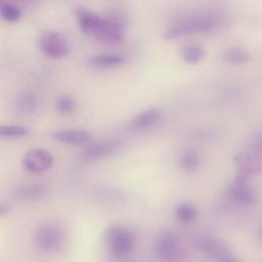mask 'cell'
Here are the masks:
<instances>
[{"label": "cell", "instance_id": "obj_1", "mask_svg": "<svg viewBox=\"0 0 262 262\" xmlns=\"http://www.w3.org/2000/svg\"><path fill=\"white\" fill-rule=\"evenodd\" d=\"M227 23L226 17L218 12H204L180 18L165 32V38L175 40L193 34L211 33L221 29Z\"/></svg>", "mask_w": 262, "mask_h": 262}, {"label": "cell", "instance_id": "obj_2", "mask_svg": "<svg viewBox=\"0 0 262 262\" xmlns=\"http://www.w3.org/2000/svg\"><path fill=\"white\" fill-rule=\"evenodd\" d=\"M105 243L111 257L115 260L123 261L129 258L134 252L136 237L129 227L114 224L105 231Z\"/></svg>", "mask_w": 262, "mask_h": 262}, {"label": "cell", "instance_id": "obj_3", "mask_svg": "<svg viewBox=\"0 0 262 262\" xmlns=\"http://www.w3.org/2000/svg\"><path fill=\"white\" fill-rule=\"evenodd\" d=\"M64 242V231L55 222L41 224L35 231L34 243L36 248L43 254L56 252Z\"/></svg>", "mask_w": 262, "mask_h": 262}, {"label": "cell", "instance_id": "obj_4", "mask_svg": "<svg viewBox=\"0 0 262 262\" xmlns=\"http://www.w3.org/2000/svg\"><path fill=\"white\" fill-rule=\"evenodd\" d=\"M76 15L79 27L84 34L104 42L108 29V23L105 16H99L85 8H78Z\"/></svg>", "mask_w": 262, "mask_h": 262}, {"label": "cell", "instance_id": "obj_5", "mask_svg": "<svg viewBox=\"0 0 262 262\" xmlns=\"http://www.w3.org/2000/svg\"><path fill=\"white\" fill-rule=\"evenodd\" d=\"M21 164L26 171L39 174L52 167L53 157L44 148H32L25 154Z\"/></svg>", "mask_w": 262, "mask_h": 262}, {"label": "cell", "instance_id": "obj_6", "mask_svg": "<svg viewBox=\"0 0 262 262\" xmlns=\"http://www.w3.org/2000/svg\"><path fill=\"white\" fill-rule=\"evenodd\" d=\"M39 47L46 56L51 58H61L69 51L66 38L56 32L44 33L39 39Z\"/></svg>", "mask_w": 262, "mask_h": 262}, {"label": "cell", "instance_id": "obj_7", "mask_svg": "<svg viewBox=\"0 0 262 262\" xmlns=\"http://www.w3.org/2000/svg\"><path fill=\"white\" fill-rule=\"evenodd\" d=\"M195 246L206 256L215 260L222 261L223 259L231 255L228 244L217 237L208 236V235L199 236L195 239Z\"/></svg>", "mask_w": 262, "mask_h": 262}, {"label": "cell", "instance_id": "obj_8", "mask_svg": "<svg viewBox=\"0 0 262 262\" xmlns=\"http://www.w3.org/2000/svg\"><path fill=\"white\" fill-rule=\"evenodd\" d=\"M119 149V144L114 140H102L88 144L82 150L81 157L87 162L99 161L115 155Z\"/></svg>", "mask_w": 262, "mask_h": 262}, {"label": "cell", "instance_id": "obj_9", "mask_svg": "<svg viewBox=\"0 0 262 262\" xmlns=\"http://www.w3.org/2000/svg\"><path fill=\"white\" fill-rule=\"evenodd\" d=\"M156 252L163 262H174L178 254L176 235L170 231L162 232L156 241Z\"/></svg>", "mask_w": 262, "mask_h": 262}, {"label": "cell", "instance_id": "obj_10", "mask_svg": "<svg viewBox=\"0 0 262 262\" xmlns=\"http://www.w3.org/2000/svg\"><path fill=\"white\" fill-rule=\"evenodd\" d=\"M231 200L241 205H253L257 201L256 192L248 184L245 176L237 177L228 187Z\"/></svg>", "mask_w": 262, "mask_h": 262}, {"label": "cell", "instance_id": "obj_11", "mask_svg": "<svg viewBox=\"0 0 262 262\" xmlns=\"http://www.w3.org/2000/svg\"><path fill=\"white\" fill-rule=\"evenodd\" d=\"M52 136L59 142L69 143V144H78V143H87L91 139V134L84 130H75V129H64L55 131Z\"/></svg>", "mask_w": 262, "mask_h": 262}, {"label": "cell", "instance_id": "obj_12", "mask_svg": "<svg viewBox=\"0 0 262 262\" xmlns=\"http://www.w3.org/2000/svg\"><path fill=\"white\" fill-rule=\"evenodd\" d=\"M162 118V113L158 108H148L138 114L131 122V127L135 130H144L155 126Z\"/></svg>", "mask_w": 262, "mask_h": 262}, {"label": "cell", "instance_id": "obj_13", "mask_svg": "<svg viewBox=\"0 0 262 262\" xmlns=\"http://www.w3.org/2000/svg\"><path fill=\"white\" fill-rule=\"evenodd\" d=\"M47 193V187L42 183H29L17 188L15 195L21 200H39Z\"/></svg>", "mask_w": 262, "mask_h": 262}, {"label": "cell", "instance_id": "obj_14", "mask_svg": "<svg viewBox=\"0 0 262 262\" xmlns=\"http://www.w3.org/2000/svg\"><path fill=\"white\" fill-rule=\"evenodd\" d=\"M205 54L206 52L204 47L195 43L186 44L180 49V56L182 60L185 61L186 63H191V64L198 63L204 59Z\"/></svg>", "mask_w": 262, "mask_h": 262}, {"label": "cell", "instance_id": "obj_15", "mask_svg": "<svg viewBox=\"0 0 262 262\" xmlns=\"http://www.w3.org/2000/svg\"><path fill=\"white\" fill-rule=\"evenodd\" d=\"M224 60L230 64L242 66L249 62L251 55L247 49L241 46H231L223 54Z\"/></svg>", "mask_w": 262, "mask_h": 262}, {"label": "cell", "instance_id": "obj_16", "mask_svg": "<svg viewBox=\"0 0 262 262\" xmlns=\"http://www.w3.org/2000/svg\"><path fill=\"white\" fill-rule=\"evenodd\" d=\"M16 106L20 113L31 114L38 107V97L32 92H24L18 96Z\"/></svg>", "mask_w": 262, "mask_h": 262}, {"label": "cell", "instance_id": "obj_17", "mask_svg": "<svg viewBox=\"0 0 262 262\" xmlns=\"http://www.w3.org/2000/svg\"><path fill=\"white\" fill-rule=\"evenodd\" d=\"M201 165V159L196 151L187 150L184 151L179 158V166L186 172L195 171Z\"/></svg>", "mask_w": 262, "mask_h": 262}, {"label": "cell", "instance_id": "obj_18", "mask_svg": "<svg viewBox=\"0 0 262 262\" xmlns=\"http://www.w3.org/2000/svg\"><path fill=\"white\" fill-rule=\"evenodd\" d=\"M125 62V58L120 55H114V54H102V55H96L91 58L90 63L97 67H103V68H113V67H119Z\"/></svg>", "mask_w": 262, "mask_h": 262}, {"label": "cell", "instance_id": "obj_19", "mask_svg": "<svg viewBox=\"0 0 262 262\" xmlns=\"http://www.w3.org/2000/svg\"><path fill=\"white\" fill-rule=\"evenodd\" d=\"M196 208L190 203H181L175 209V216L181 222H190L196 218Z\"/></svg>", "mask_w": 262, "mask_h": 262}, {"label": "cell", "instance_id": "obj_20", "mask_svg": "<svg viewBox=\"0 0 262 262\" xmlns=\"http://www.w3.org/2000/svg\"><path fill=\"white\" fill-rule=\"evenodd\" d=\"M28 134L26 127L20 125H0V137L19 138Z\"/></svg>", "mask_w": 262, "mask_h": 262}, {"label": "cell", "instance_id": "obj_21", "mask_svg": "<svg viewBox=\"0 0 262 262\" xmlns=\"http://www.w3.org/2000/svg\"><path fill=\"white\" fill-rule=\"evenodd\" d=\"M234 162L236 163V165L238 166L239 170H241V174L242 176H246V175H250L252 173L255 172V170L257 169V166L253 163L252 159L245 154H239L235 157Z\"/></svg>", "mask_w": 262, "mask_h": 262}, {"label": "cell", "instance_id": "obj_22", "mask_svg": "<svg viewBox=\"0 0 262 262\" xmlns=\"http://www.w3.org/2000/svg\"><path fill=\"white\" fill-rule=\"evenodd\" d=\"M76 108V101L70 95H61L56 100V110L61 115H70Z\"/></svg>", "mask_w": 262, "mask_h": 262}, {"label": "cell", "instance_id": "obj_23", "mask_svg": "<svg viewBox=\"0 0 262 262\" xmlns=\"http://www.w3.org/2000/svg\"><path fill=\"white\" fill-rule=\"evenodd\" d=\"M0 12H1V16L9 23L17 21L21 16V12H20L19 8L15 5H12V4L2 5L1 9H0Z\"/></svg>", "mask_w": 262, "mask_h": 262}, {"label": "cell", "instance_id": "obj_24", "mask_svg": "<svg viewBox=\"0 0 262 262\" xmlns=\"http://www.w3.org/2000/svg\"><path fill=\"white\" fill-rule=\"evenodd\" d=\"M10 210V205L7 203H0V216L5 215Z\"/></svg>", "mask_w": 262, "mask_h": 262}, {"label": "cell", "instance_id": "obj_25", "mask_svg": "<svg viewBox=\"0 0 262 262\" xmlns=\"http://www.w3.org/2000/svg\"><path fill=\"white\" fill-rule=\"evenodd\" d=\"M221 262H239L236 258H234L233 256H229V257H227V258H225V259H223Z\"/></svg>", "mask_w": 262, "mask_h": 262}, {"label": "cell", "instance_id": "obj_26", "mask_svg": "<svg viewBox=\"0 0 262 262\" xmlns=\"http://www.w3.org/2000/svg\"><path fill=\"white\" fill-rule=\"evenodd\" d=\"M259 238H260V241L262 242V226H261L260 229H259Z\"/></svg>", "mask_w": 262, "mask_h": 262}, {"label": "cell", "instance_id": "obj_27", "mask_svg": "<svg viewBox=\"0 0 262 262\" xmlns=\"http://www.w3.org/2000/svg\"><path fill=\"white\" fill-rule=\"evenodd\" d=\"M2 1H3V0H0V4H1V3H2Z\"/></svg>", "mask_w": 262, "mask_h": 262}]
</instances>
